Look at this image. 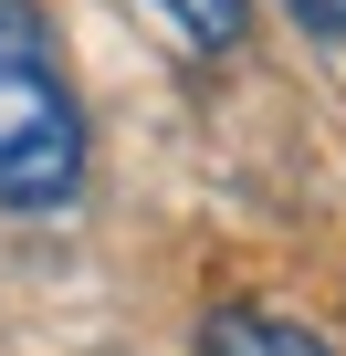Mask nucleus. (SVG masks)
Segmentation results:
<instances>
[{
  "label": "nucleus",
  "mask_w": 346,
  "mask_h": 356,
  "mask_svg": "<svg viewBox=\"0 0 346 356\" xmlns=\"http://www.w3.org/2000/svg\"><path fill=\"white\" fill-rule=\"evenodd\" d=\"M84 189V105L42 0H0V210H63Z\"/></svg>",
  "instance_id": "nucleus-1"
},
{
  "label": "nucleus",
  "mask_w": 346,
  "mask_h": 356,
  "mask_svg": "<svg viewBox=\"0 0 346 356\" xmlns=\"http://www.w3.org/2000/svg\"><path fill=\"white\" fill-rule=\"evenodd\" d=\"M189 346H200V356H336V346H325L304 314H283V304H210Z\"/></svg>",
  "instance_id": "nucleus-2"
},
{
  "label": "nucleus",
  "mask_w": 346,
  "mask_h": 356,
  "mask_svg": "<svg viewBox=\"0 0 346 356\" xmlns=\"http://www.w3.org/2000/svg\"><path fill=\"white\" fill-rule=\"evenodd\" d=\"M147 11L189 53H242V32H252V0H147Z\"/></svg>",
  "instance_id": "nucleus-3"
},
{
  "label": "nucleus",
  "mask_w": 346,
  "mask_h": 356,
  "mask_svg": "<svg viewBox=\"0 0 346 356\" xmlns=\"http://www.w3.org/2000/svg\"><path fill=\"white\" fill-rule=\"evenodd\" d=\"M294 11V32H315V42H346V0H283Z\"/></svg>",
  "instance_id": "nucleus-4"
}]
</instances>
